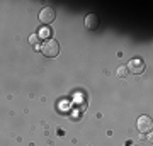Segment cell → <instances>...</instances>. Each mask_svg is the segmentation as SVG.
Returning <instances> with one entry per match:
<instances>
[{
    "label": "cell",
    "instance_id": "6da1fadb",
    "mask_svg": "<svg viewBox=\"0 0 153 146\" xmlns=\"http://www.w3.org/2000/svg\"><path fill=\"white\" fill-rule=\"evenodd\" d=\"M41 53L46 58H56L60 54V44L56 39H46L41 44Z\"/></svg>",
    "mask_w": 153,
    "mask_h": 146
},
{
    "label": "cell",
    "instance_id": "7a4b0ae2",
    "mask_svg": "<svg viewBox=\"0 0 153 146\" xmlns=\"http://www.w3.org/2000/svg\"><path fill=\"white\" fill-rule=\"evenodd\" d=\"M55 19H56V10H55V9H51V7H44L43 10L39 12V22L44 24V26L53 24Z\"/></svg>",
    "mask_w": 153,
    "mask_h": 146
},
{
    "label": "cell",
    "instance_id": "3957f363",
    "mask_svg": "<svg viewBox=\"0 0 153 146\" xmlns=\"http://www.w3.org/2000/svg\"><path fill=\"white\" fill-rule=\"evenodd\" d=\"M126 68H128V71H131L134 75H140V73L145 71V61H143L141 58H133V60H129V63L126 65Z\"/></svg>",
    "mask_w": 153,
    "mask_h": 146
},
{
    "label": "cell",
    "instance_id": "277c9868",
    "mask_svg": "<svg viewBox=\"0 0 153 146\" xmlns=\"http://www.w3.org/2000/svg\"><path fill=\"white\" fill-rule=\"evenodd\" d=\"M136 127L140 133H150L153 127V122H152V117L150 116H141L136 122Z\"/></svg>",
    "mask_w": 153,
    "mask_h": 146
},
{
    "label": "cell",
    "instance_id": "5b68a950",
    "mask_svg": "<svg viewBox=\"0 0 153 146\" xmlns=\"http://www.w3.org/2000/svg\"><path fill=\"white\" fill-rule=\"evenodd\" d=\"M83 22H85V27L90 29V31H95V29L99 27V17L95 16V14H88Z\"/></svg>",
    "mask_w": 153,
    "mask_h": 146
},
{
    "label": "cell",
    "instance_id": "8992f818",
    "mask_svg": "<svg viewBox=\"0 0 153 146\" xmlns=\"http://www.w3.org/2000/svg\"><path fill=\"white\" fill-rule=\"evenodd\" d=\"M126 75H128V68L126 66H119L117 68V76L119 78H126Z\"/></svg>",
    "mask_w": 153,
    "mask_h": 146
},
{
    "label": "cell",
    "instance_id": "52a82bcc",
    "mask_svg": "<svg viewBox=\"0 0 153 146\" xmlns=\"http://www.w3.org/2000/svg\"><path fill=\"white\" fill-rule=\"evenodd\" d=\"M39 36H43V39L46 41V38L49 36V31L48 29H43V31H39Z\"/></svg>",
    "mask_w": 153,
    "mask_h": 146
},
{
    "label": "cell",
    "instance_id": "ba28073f",
    "mask_svg": "<svg viewBox=\"0 0 153 146\" xmlns=\"http://www.w3.org/2000/svg\"><path fill=\"white\" fill-rule=\"evenodd\" d=\"M31 43H33V44L38 43V36H36V34H33V36H31Z\"/></svg>",
    "mask_w": 153,
    "mask_h": 146
}]
</instances>
